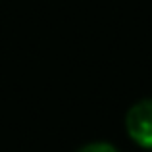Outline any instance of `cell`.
Returning <instances> with one entry per match:
<instances>
[{
	"label": "cell",
	"instance_id": "obj_1",
	"mask_svg": "<svg viewBox=\"0 0 152 152\" xmlns=\"http://www.w3.org/2000/svg\"><path fill=\"white\" fill-rule=\"evenodd\" d=\"M125 129L131 141L142 148H152V98L139 100L125 115Z\"/></svg>",
	"mask_w": 152,
	"mask_h": 152
},
{
	"label": "cell",
	"instance_id": "obj_2",
	"mask_svg": "<svg viewBox=\"0 0 152 152\" xmlns=\"http://www.w3.org/2000/svg\"><path fill=\"white\" fill-rule=\"evenodd\" d=\"M79 152H119V150L110 142H91V145H85Z\"/></svg>",
	"mask_w": 152,
	"mask_h": 152
}]
</instances>
